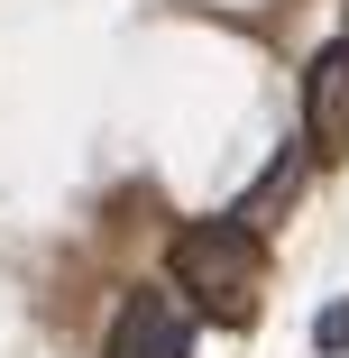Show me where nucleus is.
<instances>
[{
    "label": "nucleus",
    "mask_w": 349,
    "mask_h": 358,
    "mask_svg": "<svg viewBox=\"0 0 349 358\" xmlns=\"http://www.w3.org/2000/svg\"><path fill=\"white\" fill-rule=\"evenodd\" d=\"M175 285L202 322L221 331H248L257 322V285H266V248L248 221H193L175 230Z\"/></svg>",
    "instance_id": "f257e3e1"
},
{
    "label": "nucleus",
    "mask_w": 349,
    "mask_h": 358,
    "mask_svg": "<svg viewBox=\"0 0 349 358\" xmlns=\"http://www.w3.org/2000/svg\"><path fill=\"white\" fill-rule=\"evenodd\" d=\"M304 148L322 166L349 157V37H331L313 64H304Z\"/></svg>",
    "instance_id": "f03ea898"
},
{
    "label": "nucleus",
    "mask_w": 349,
    "mask_h": 358,
    "mask_svg": "<svg viewBox=\"0 0 349 358\" xmlns=\"http://www.w3.org/2000/svg\"><path fill=\"white\" fill-rule=\"evenodd\" d=\"M184 349H193V331H184L175 294L166 285H138L120 303V322H111V358H184Z\"/></svg>",
    "instance_id": "7ed1b4c3"
},
{
    "label": "nucleus",
    "mask_w": 349,
    "mask_h": 358,
    "mask_svg": "<svg viewBox=\"0 0 349 358\" xmlns=\"http://www.w3.org/2000/svg\"><path fill=\"white\" fill-rule=\"evenodd\" d=\"M304 166H313V148H285L257 184H248V202H239V221L248 230H266V221H285V202H294V184H304Z\"/></svg>",
    "instance_id": "20e7f679"
},
{
    "label": "nucleus",
    "mask_w": 349,
    "mask_h": 358,
    "mask_svg": "<svg viewBox=\"0 0 349 358\" xmlns=\"http://www.w3.org/2000/svg\"><path fill=\"white\" fill-rule=\"evenodd\" d=\"M313 349H349V303H331V313L313 322Z\"/></svg>",
    "instance_id": "39448f33"
}]
</instances>
